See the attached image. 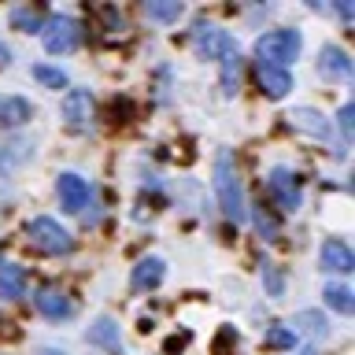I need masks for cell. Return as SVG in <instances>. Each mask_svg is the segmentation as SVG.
Segmentation results:
<instances>
[{
  "label": "cell",
  "instance_id": "obj_9",
  "mask_svg": "<svg viewBox=\"0 0 355 355\" xmlns=\"http://www.w3.org/2000/svg\"><path fill=\"white\" fill-rule=\"evenodd\" d=\"M255 82L270 100H282L293 89V78H288L285 67H270V63H255Z\"/></svg>",
  "mask_w": 355,
  "mask_h": 355
},
{
  "label": "cell",
  "instance_id": "obj_16",
  "mask_svg": "<svg viewBox=\"0 0 355 355\" xmlns=\"http://www.w3.org/2000/svg\"><path fill=\"white\" fill-rule=\"evenodd\" d=\"M0 296L4 300L26 296V270L19 263H0Z\"/></svg>",
  "mask_w": 355,
  "mask_h": 355
},
{
  "label": "cell",
  "instance_id": "obj_6",
  "mask_svg": "<svg viewBox=\"0 0 355 355\" xmlns=\"http://www.w3.org/2000/svg\"><path fill=\"white\" fill-rule=\"evenodd\" d=\"M193 44H196L200 55H207V60H222L226 52L237 49L230 33L218 30V26H211V22H196V26H193Z\"/></svg>",
  "mask_w": 355,
  "mask_h": 355
},
{
  "label": "cell",
  "instance_id": "obj_31",
  "mask_svg": "<svg viewBox=\"0 0 355 355\" xmlns=\"http://www.w3.org/2000/svg\"><path fill=\"white\" fill-rule=\"evenodd\" d=\"M0 326H4V322H0Z\"/></svg>",
  "mask_w": 355,
  "mask_h": 355
},
{
  "label": "cell",
  "instance_id": "obj_3",
  "mask_svg": "<svg viewBox=\"0 0 355 355\" xmlns=\"http://www.w3.org/2000/svg\"><path fill=\"white\" fill-rule=\"evenodd\" d=\"M300 33L296 30H270L255 41V52H259V63H270V67H285L300 55Z\"/></svg>",
  "mask_w": 355,
  "mask_h": 355
},
{
  "label": "cell",
  "instance_id": "obj_10",
  "mask_svg": "<svg viewBox=\"0 0 355 355\" xmlns=\"http://www.w3.org/2000/svg\"><path fill=\"white\" fill-rule=\"evenodd\" d=\"M288 122H293L300 133H311V137H318V141H329V137H333L329 119H326V115H318L315 107H296L293 115H288Z\"/></svg>",
  "mask_w": 355,
  "mask_h": 355
},
{
  "label": "cell",
  "instance_id": "obj_7",
  "mask_svg": "<svg viewBox=\"0 0 355 355\" xmlns=\"http://www.w3.org/2000/svg\"><path fill=\"white\" fill-rule=\"evenodd\" d=\"M266 189H270L274 204L285 207V211H296L300 207V182L293 171H285V166H274L270 178H266Z\"/></svg>",
  "mask_w": 355,
  "mask_h": 355
},
{
  "label": "cell",
  "instance_id": "obj_8",
  "mask_svg": "<svg viewBox=\"0 0 355 355\" xmlns=\"http://www.w3.org/2000/svg\"><path fill=\"white\" fill-rule=\"evenodd\" d=\"M63 119L71 130L93 126V96H89V89H71V93L63 96Z\"/></svg>",
  "mask_w": 355,
  "mask_h": 355
},
{
  "label": "cell",
  "instance_id": "obj_19",
  "mask_svg": "<svg viewBox=\"0 0 355 355\" xmlns=\"http://www.w3.org/2000/svg\"><path fill=\"white\" fill-rule=\"evenodd\" d=\"M288 329H293V333H307V337H326V318H322L318 311H300Z\"/></svg>",
  "mask_w": 355,
  "mask_h": 355
},
{
  "label": "cell",
  "instance_id": "obj_15",
  "mask_svg": "<svg viewBox=\"0 0 355 355\" xmlns=\"http://www.w3.org/2000/svg\"><path fill=\"white\" fill-rule=\"evenodd\" d=\"M89 344H96V348H104L111 355H122V337H119V326L111 318H100L96 326H89Z\"/></svg>",
  "mask_w": 355,
  "mask_h": 355
},
{
  "label": "cell",
  "instance_id": "obj_24",
  "mask_svg": "<svg viewBox=\"0 0 355 355\" xmlns=\"http://www.w3.org/2000/svg\"><path fill=\"white\" fill-rule=\"evenodd\" d=\"M33 78H37L41 85H49V89H63V85H67V74L60 71V67H44V63H37V67H33Z\"/></svg>",
  "mask_w": 355,
  "mask_h": 355
},
{
  "label": "cell",
  "instance_id": "obj_17",
  "mask_svg": "<svg viewBox=\"0 0 355 355\" xmlns=\"http://www.w3.org/2000/svg\"><path fill=\"white\" fill-rule=\"evenodd\" d=\"M33 115V107H30V100H22V96H4L0 100V126H22Z\"/></svg>",
  "mask_w": 355,
  "mask_h": 355
},
{
  "label": "cell",
  "instance_id": "obj_29",
  "mask_svg": "<svg viewBox=\"0 0 355 355\" xmlns=\"http://www.w3.org/2000/svg\"><path fill=\"white\" fill-rule=\"evenodd\" d=\"M0 67H8V44L0 41Z\"/></svg>",
  "mask_w": 355,
  "mask_h": 355
},
{
  "label": "cell",
  "instance_id": "obj_11",
  "mask_svg": "<svg viewBox=\"0 0 355 355\" xmlns=\"http://www.w3.org/2000/svg\"><path fill=\"white\" fill-rule=\"evenodd\" d=\"M163 274H166V263L159 259V255H148V259H141L137 266H133L130 285L137 288V293H144V288H155V285H159Z\"/></svg>",
  "mask_w": 355,
  "mask_h": 355
},
{
  "label": "cell",
  "instance_id": "obj_20",
  "mask_svg": "<svg viewBox=\"0 0 355 355\" xmlns=\"http://www.w3.org/2000/svg\"><path fill=\"white\" fill-rule=\"evenodd\" d=\"M326 304L337 311V315H352L355 311V296H352V288H344V285H326Z\"/></svg>",
  "mask_w": 355,
  "mask_h": 355
},
{
  "label": "cell",
  "instance_id": "obj_30",
  "mask_svg": "<svg viewBox=\"0 0 355 355\" xmlns=\"http://www.w3.org/2000/svg\"><path fill=\"white\" fill-rule=\"evenodd\" d=\"M304 355H318V352H304Z\"/></svg>",
  "mask_w": 355,
  "mask_h": 355
},
{
  "label": "cell",
  "instance_id": "obj_14",
  "mask_svg": "<svg viewBox=\"0 0 355 355\" xmlns=\"http://www.w3.org/2000/svg\"><path fill=\"white\" fill-rule=\"evenodd\" d=\"M318 71L326 74V78H352V60H348V52L337 49V44H326L318 55Z\"/></svg>",
  "mask_w": 355,
  "mask_h": 355
},
{
  "label": "cell",
  "instance_id": "obj_22",
  "mask_svg": "<svg viewBox=\"0 0 355 355\" xmlns=\"http://www.w3.org/2000/svg\"><path fill=\"white\" fill-rule=\"evenodd\" d=\"M144 15L148 19H159V22H174L178 15H182V4H178V0H148V4H144Z\"/></svg>",
  "mask_w": 355,
  "mask_h": 355
},
{
  "label": "cell",
  "instance_id": "obj_2",
  "mask_svg": "<svg viewBox=\"0 0 355 355\" xmlns=\"http://www.w3.org/2000/svg\"><path fill=\"white\" fill-rule=\"evenodd\" d=\"M26 237H30V244L37 252H44V255H67V252H74V237L67 233L55 218H33L30 226H26Z\"/></svg>",
  "mask_w": 355,
  "mask_h": 355
},
{
  "label": "cell",
  "instance_id": "obj_18",
  "mask_svg": "<svg viewBox=\"0 0 355 355\" xmlns=\"http://www.w3.org/2000/svg\"><path fill=\"white\" fill-rule=\"evenodd\" d=\"M237 82H241V52L233 49V52L222 55V93L233 96L237 93Z\"/></svg>",
  "mask_w": 355,
  "mask_h": 355
},
{
  "label": "cell",
  "instance_id": "obj_25",
  "mask_svg": "<svg viewBox=\"0 0 355 355\" xmlns=\"http://www.w3.org/2000/svg\"><path fill=\"white\" fill-rule=\"evenodd\" d=\"M252 218H255V230H259L266 241H274V237H277V230H282V226H277V218H274V215H266L263 207H252Z\"/></svg>",
  "mask_w": 355,
  "mask_h": 355
},
{
  "label": "cell",
  "instance_id": "obj_26",
  "mask_svg": "<svg viewBox=\"0 0 355 355\" xmlns=\"http://www.w3.org/2000/svg\"><path fill=\"white\" fill-rule=\"evenodd\" d=\"M352 126H355V107L344 104L340 107V133H344V141H352Z\"/></svg>",
  "mask_w": 355,
  "mask_h": 355
},
{
  "label": "cell",
  "instance_id": "obj_13",
  "mask_svg": "<svg viewBox=\"0 0 355 355\" xmlns=\"http://www.w3.org/2000/svg\"><path fill=\"white\" fill-rule=\"evenodd\" d=\"M33 304H37V311H41L44 318H52V322H60V318H71V315H74L71 300H67L60 288H41V293L33 296Z\"/></svg>",
  "mask_w": 355,
  "mask_h": 355
},
{
  "label": "cell",
  "instance_id": "obj_4",
  "mask_svg": "<svg viewBox=\"0 0 355 355\" xmlns=\"http://www.w3.org/2000/svg\"><path fill=\"white\" fill-rule=\"evenodd\" d=\"M41 37H44V49H49L52 55H63V52H74L78 49L82 30H78V22L71 15H52L49 22H44Z\"/></svg>",
  "mask_w": 355,
  "mask_h": 355
},
{
  "label": "cell",
  "instance_id": "obj_5",
  "mask_svg": "<svg viewBox=\"0 0 355 355\" xmlns=\"http://www.w3.org/2000/svg\"><path fill=\"white\" fill-rule=\"evenodd\" d=\"M55 193H60L63 211H71V215H82V211L89 207V200H93L89 182L82 174H74V171H63L60 178H55Z\"/></svg>",
  "mask_w": 355,
  "mask_h": 355
},
{
  "label": "cell",
  "instance_id": "obj_12",
  "mask_svg": "<svg viewBox=\"0 0 355 355\" xmlns=\"http://www.w3.org/2000/svg\"><path fill=\"white\" fill-rule=\"evenodd\" d=\"M322 270H333V274H348L355 270V255L344 241H326L322 244Z\"/></svg>",
  "mask_w": 355,
  "mask_h": 355
},
{
  "label": "cell",
  "instance_id": "obj_27",
  "mask_svg": "<svg viewBox=\"0 0 355 355\" xmlns=\"http://www.w3.org/2000/svg\"><path fill=\"white\" fill-rule=\"evenodd\" d=\"M263 282H266V288H270V296H282V274H277L274 270V266H266V270H263Z\"/></svg>",
  "mask_w": 355,
  "mask_h": 355
},
{
  "label": "cell",
  "instance_id": "obj_23",
  "mask_svg": "<svg viewBox=\"0 0 355 355\" xmlns=\"http://www.w3.org/2000/svg\"><path fill=\"white\" fill-rule=\"evenodd\" d=\"M263 344H266V348L285 352V348H293V344H296V333L288 326H270V329H266V337H263Z\"/></svg>",
  "mask_w": 355,
  "mask_h": 355
},
{
  "label": "cell",
  "instance_id": "obj_21",
  "mask_svg": "<svg viewBox=\"0 0 355 355\" xmlns=\"http://www.w3.org/2000/svg\"><path fill=\"white\" fill-rule=\"evenodd\" d=\"M11 26L26 30V33H37V30H44V15L37 8H15L11 11Z\"/></svg>",
  "mask_w": 355,
  "mask_h": 355
},
{
  "label": "cell",
  "instance_id": "obj_1",
  "mask_svg": "<svg viewBox=\"0 0 355 355\" xmlns=\"http://www.w3.org/2000/svg\"><path fill=\"white\" fill-rule=\"evenodd\" d=\"M215 196H218V207L230 222H244L248 218V204H244V189H241V178H237V166L226 152L215 159Z\"/></svg>",
  "mask_w": 355,
  "mask_h": 355
},
{
  "label": "cell",
  "instance_id": "obj_28",
  "mask_svg": "<svg viewBox=\"0 0 355 355\" xmlns=\"http://www.w3.org/2000/svg\"><path fill=\"white\" fill-rule=\"evenodd\" d=\"M185 340H189V337H171V340H166V352H178Z\"/></svg>",
  "mask_w": 355,
  "mask_h": 355
}]
</instances>
